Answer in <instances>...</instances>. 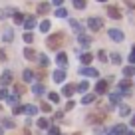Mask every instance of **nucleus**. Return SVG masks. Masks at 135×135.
<instances>
[{
  "instance_id": "obj_1",
  "label": "nucleus",
  "mask_w": 135,
  "mask_h": 135,
  "mask_svg": "<svg viewBox=\"0 0 135 135\" xmlns=\"http://www.w3.org/2000/svg\"><path fill=\"white\" fill-rule=\"evenodd\" d=\"M64 42H66V36H64L62 32L50 34V36H48V38H46V46L50 48V50H60Z\"/></svg>"
},
{
  "instance_id": "obj_2",
  "label": "nucleus",
  "mask_w": 135,
  "mask_h": 135,
  "mask_svg": "<svg viewBox=\"0 0 135 135\" xmlns=\"http://www.w3.org/2000/svg\"><path fill=\"white\" fill-rule=\"evenodd\" d=\"M117 91L121 93V95H125V97L131 95V80L129 78H125V80H121L117 84Z\"/></svg>"
},
{
  "instance_id": "obj_3",
  "label": "nucleus",
  "mask_w": 135,
  "mask_h": 135,
  "mask_svg": "<svg viewBox=\"0 0 135 135\" xmlns=\"http://www.w3.org/2000/svg\"><path fill=\"white\" fill-rule=\"evenodd\" d=\"M88 28L91 30V32H99V30L103 28V20H101V18H97V16L88 18Z\"/></svg>"
},
{
  "instance_id": "obj_4",
  "label": "nucleus",
  "mask_w": 135,
  "mask_h": 135,
  "mask_svg": "<svg viewBox=\"0 0 135 135\" xmlns=\"http://www.w3.org/2000/svg\"><path fill=\"white\" fill-rule=\"evenodd\" d=\"M80 74H81V76H85V78H97V76H99V72H97L95 68H89V66H81L80 68Z\"/></svg>"
},
{
  "instance_id": "obj_5",
  "label": "nucleus",
  "mask_w": 135,
  "mask_h": 135,
  "mask_svg": "<svg viewBox=\"0 0 135 135\" xmlns=\"http://www.w3.org/2000/svg\"><path fill=\"white\" fill-rule=\"evenodd\" d=\"M107 36H109L113 42H123L125 40V36H123V32L121 30H117V28H111L109 32H107Z\"/></svg>"
},
{
  "instance_id": "obj_6",
  "label": "nucleus",
  "mask_w": 135,
  "mask_h": 135,
  "mask_svg": "<svg viewBox=\"0 0 135 135\" xmlns=\"http://www.w3.org/2000/svg\"><path fill=\"white\" fill-rule=\"evenodd\" d=\"M107 88H109V81H107V80H99V81L95 84V95L107 93Z\"/></svg>"
},
{
  "instance_id": "obj_7",
  "label": "nucleus",
  "mask_w": 135,
  "mask_h": 135,
  "mask_svg": "<svg viewBox=\"0 0 135 135\" xmlns=\"http://www.w3.org/2000/svg\"><path fill=\"white\" fill-rule=\"evenodd\" d=\"M12 84V72L10 70H6V72H2V76H0V88H6V85Z\"/></svg>"
},
{
  "instance_id": "obj_8",
  "label": "nucleus",
  "mask_w": 135,
  "mask_h": 135,
  "mask_svg": "<svg viewBox=\"0 0 135 135\" xmlns=\"http://www.w3.org/2000/svg\"><path fill=\"white\" fill-rule=\"evenodd\" d=\"M22 24H24L26 32H30V30H32L34 26H36V18H34V16H26V18H24V22H22Z\"/></svg>"
},
{
  "instance_id": "obj_9",
  "label": "nucleus",
  "mask_w": 135,
  "mask_h": 135,
  "mask_svg": "<svg viewBox=\"0 0 135 135\" xmlns=\"http://www.w3.org/2000/svg\"><path fill=\"white\" fill-rule=\"evenodd\" d=\"M127 133V127L123 125V123H117V125H113V129H111V135H125Z\"/></svg>"
},
{
  "instance_id": "obj_10",
  "label": "nucleus",
  "mask_w": 135,
  "mask_h": 135,
  "mask_svg": "<svg viewBox=\"0 0 135 135\" xmlns=\"http://www.w3.org/2000/svg\"><path fill=\"white\" fill-rule=\"evenodd\" d=\"M52 78H54V81L62 84V81L66 80V70H62V68H60V70H56V72H54V76H52Z\"/></svg>"
},
{
  "instance_id": "obj_11",
  "label": "nucleus",
  "mask_w": 135,
  "mask_h": 135,
  "mask_svg": "<svg viewBox=\"0 0 135 135\" xmlns=\"http://www.w3.org/2000/svg\"><path fill=\"white\" fill-rule=\"evenodd\" d=\"M78 42H80L81 48H89V44H91V38H89V36H85V34H80V36H78Z\"/></svg>"
},
{
  "instance_id": "obj_12",
  "label": "nucleus",
  "mask_w": 135,
  "mask_h": 135,
  "mask_svg": "<svg viewBox=\"0 0 135 135\" xmlns=\"http://www.w3.org/2000/svg\"><path fill=\"white\" fill-rule=\"evenodd\" d=\"M70 26H72V30L78 34V36H80V34H84V26H81L78 20H74V18H72V20H70Z\"/></svg>"
},
{
  "instance_id": "obj_13",
  "label": "nucleus",
  "mask_w": 135,
  "mask_h": 135,
  "mask_svg": "<svg viewBox=\"0 0 135 135\" xmlns=\"http://www.w3.org/2000/svg\"><path fill=\"white\" fill-rule=\"evenodd\" d=\"M56 62H58V66L62 68V70H66V66H68V56L64 54V52H60L58 58H56Z\"/></svg>"
},
{
  "instance_id": "obj_14",
  "label": "nucleus",
  "mask_w": 135,
  "mask_h": 135,
  "mask_svg": "<svg viewBox=\"0 0 135 135\" xmlns=\"http://www.w3.org/2000/svg\"><path fill=\"white\" fill-rule=\"evenodd\" d=\"M74 91H76V85H72V84H66V85L62 88V93H64L66 97H72Z\"/></svg>"
},
{
  "instance_id": "obj_15",
  "label": "nucleus",
  "mask_w": 135,
  "mask_h": 135,
  "mask_svg": "<svg viewBox=\"0 0 135 135\" xmlns=\"http://www.w3.org/2000/svg\"><path fill=\"white\" fill-rule=\"evenodd\" d=\"M109 103H111V105H119V103H121V93H119V91L109 93Z\"/></svg>"
},
{
  "instance_id": "obj_16",
  "label": "nucleus",
  "mask_w": 135,
  "mask_h": 135,
  "mask_svg": "<svg viewBox=\"0 0 135 135\" xmlns=\"http://www.w3.org/2000/svg\"><path fill=\"white\" fill-rule=\"evenodd\" d=\"M107 16L113 18V20H119V18H121V12H119L115 6H109V8H107Z\"/></svg>"
},
{
  "instance_id": "obj_17",
  "label": "nucleus",
  "mask_w": 135,
  "mask_h": 135,
  "mask_svg": "<svg viewBox=\"0 0 135 135\" xmlns=\"http://www.w3.org/2000/svg\"><path fill=\"white\" fill-rule=\"evenodd\" d=\"M91 60H93V56L89 54V52H84V54H80V62L84 64V66H89V64H91Z\"/></svg>"
},
{
  "instance_id": "obj_18",
  "label": "nucleus",
  "mask_w": 135,
  "mask_h": 135,
  "mask_svg": "<svg viewBox=\"0 0 135 135\" xmlns=\"http://www.w3.org/2000/svg\"><path fill=\"white\" fill-rule=\"evenodd\" d=\"M2 40H4V42H12V40H14L12 28H4V32H2Z\"/></svg>"
},
{
  "instance_id": "obj_19",
  "label": "nucleus",
  "mask_w": 135,
  "mask_h": 135,
  "mask_svg": "<svg viewBox=\"0 0 135 135\" xmlns=\"http://www.w3.org/2000/svg\"><path fill=\"white\" fill-rule=\"evenodd\" d=\"M119 115H123V117L131 115V107L127 105V103H119Z\"/></svg>"
},
{
  "instance_id": "obj_20",
  "label": "nucleus",
  "mask_w": 135,
  "mask_h": 135,
  "mask_svg": "<svg viewBox=\"0 0 135 135\" xmlns=\"http://www.w3.org/2000/svg\"><path fill=\"white\" fill-rule=\"evenodd\" d=\"M88 121L89 123H95V121L101 123V121H103V115H101V113H89L88 115Z\"/></svg>"
},
{
  "instance_id": "obj_21",
  "label": "nucleus",
  "mask_w": 135,
  "mask_h": 135,
  "mask_svg": "<svg viewBox=\"0 0 135 135\" xmlns=\"http://www.w3.org/2000/svg\"><path fill=\"white\" fill-rule=\"evenodd\" d=\"M24 58L26 60H36V58H38V54H36L32 48H26V50H24Z\"/></svg>"
},
{
  "instance_id": "obj_22",
  "label": "nucleus",
  "mask_w": 135,
  "mask_h": 135,
  "mask_svg": "<svg viewBox=\"0 0 135 135\" xmlns=\"http://www.w3.org/2000/svg\"><path fill=\"white\" fill-rule=\"evenodd\" d=\"M123 76H125V78H133V76H135V66L123 68Z\"/></svg>"
},
{
  "instance_id": "obj_23",
  "label": "nucleus",
  "mask_w": 135,
  "mask_h": 135,
  "mask_svg": "<svg viewBox=\"0 0 135 135\" xmlns=\"http://www.w3.org/2000/svg\"><path fill=\"white\" fill-rule=\"evenodd\" d=\"M0 125H2V127H6V129H14V127H16V125H14V121H12L10 117H4Z\"/></svg>"
},
{
  "instance_id": "obj_24",
  "label": "nucleus",
  "mask_w": 135,
  "mask_h": 135,
  "mask_svg": "<svg viewBox=\"0 0 135 135\" xmlns=\"http://www.w3.org/2000/svg\"><path fill=\"white\" fill-rule=\"evenodd\" d=\"M46 12H50V4H48V2H40L38 4V14H46Z\"/></svg>"
},
{
  "instance_id": "obj_25",
  "label": "nucleus",
  "mask_w": 135,
  "mask_h": 135,
  "mask_svg": "<svg viewBox=\"0 0 135 135\" xmlns=\"http://www.w3.org/2000/svg\"><path fill=\"white\" fill-rule=\"evenodd\" d=\"M88 88H89V84H88V81H80V84L76 85V91H80V93H85V91H88Z\"/></svg>"
},
{
  "instance_id": "obj_26",
  "label": "nucleus",
  "mask_w": 135,
  "mask_h": 135,
  "mask_svg": "<svg viewBox=\"0 0 135 135\" xmlns=\"http://www.w3.org/2000/svg\"><path fill=\"white\" fill-rule=\"evenodd\" d=\"M93 99H95V95H93V93H85V95L81 97V103H84V105H89Z\"/></svg>"
},
{
  "instance_id": "obj_27",
  "label": "nucleus",
  "mask_w": 135,
  "mask_h": 135,
  "mask_svg": "<svg viewBox=\"0 0 135 135\" xmlns=\"http://www.w3.org/2000/svg\"><path fill=\"white\" fill-rule=\"evenodd\" d=\"M12 18H14V24H22L26 16H24L22 12H14V14H12Z\"/></svg>"
},
{
  "instance_id": "obj_28",
  "label": "nucleus",
  "mask_w": 135,
  "mask_h": 135,
  "mask_svg": "<svg viewBox=\"0 0 135 135\" xmlns=\"http://www.w3.org/2000/svg\"><path fill=\"white\" fill-rule=\"evenodd\" d=\"M22 78H24V81H34V72L32 70H24Z\"/></svg>"
},
{
  "instance_id": "obj_29",
  "label": "nucleus",
  "mask_w": 135,
  "mask_h": 135,
  "mask_svg": "<svg viewBox=\"0 0 135 135\" xmlns=\"http://www.w3.org/2000/svg\"><path fill=\"white\" fill-rule=\"evenodd\" d=\"M32 91L36 93V95H42V93H44V85L42 84H34L32 85Z\"/></svg>"
},
{
  "instance_id": "obj_30",
  "label": "nucleus",
  "mask_w": 135,
  "mask_h": 135,
  "mask_svg": "<svg viewBox=\"0 0 135 135\" xmlns=\"http://www.w3.org/2000/svg\"><path fill=\"white\" fill-rule=\"evenodd\" d=\"M38 127L40 129H48V127H50V121H48L46 117H40L38 119Z\"/></svg>"
},
{
  "instance_id": "obj_31",
  "label": "nucleus",
  "mask_w": 135,
  "mask_h": 135,
  "mask_svg": "<svg viewBox=\"0 0 135 135\" xmlns=\"http://www.w3.org/2000/svg\"><path fill=\"white\" fill-rule=\"evenodd\" d=\"M36 111H38V107H36V105H24V113H28V115H36Z\"/></svg>"
},
{
  "instance_id": "obj_32",
  "label": "nucleus",
  "mask_w": 135,
  "mask_h": 135,
  "mask_svg": "<svg viewBox=\"0 0 135 135\" xmlns=\"http://www.w3.org/2000/svg\"><path fill=\"white\" fill-rule=\"evenodd\" d=\"M56 16H58V18H68V10L62 8V6H58V10H56Z\"/></svg>"
},
{
  "instance_id": "obj_33",
  "label": "nucleus",
  "mask_w": 135,
  "mask_h": 135,
  "mask_svg": "<svg viewBox=\"0 0 135 135\" xmlns=\"http://www.w3.org/2000/svg\"><path fill=\"white\" fill-rule=\"evenodd\" d=\"M74 6H76L78 10H84L85 6H88V2H85V0H74Z\"/></svg>"
},
{
  "instance_id": "obj_34",
  "label": "nucleus",
  "mask_w": 135,
  "mask_h": 135,
  "mask_svg": "<svg viewBox=\"0 0 135 135\" xmlns=\"http://www.w3.org/2000/svg\"><path fill=\"white\" fill-rule=\"evenodd\" d=\"M93 135H105V127L103 125H95L93 127Z\"/></svg>"
},
{
  "instance_id": "obj_35",
  "label": "nucleus",
  "mask_w": 135,
  "mask_h": 135,
  "mask_svg": "<svg viewBox=\"0 0 135 135\" xmlns=\"http://www.w3.org/2000/svg\"><path fill=\"white\" fill-rule=\"evenodd\" d=\"M50 26H52V24H50V20H44L42 24H40V30L46 34V32H50Z\"/></svg>"
},
{
  "instance_id": "obj_36",
  "label": "nucleus",
  "mask_w": 135,
  "mask_h": 135,
  "mask_svg": "<svg viewBox=\"0 0 135 135\" xmlns=\"http://www.w3.org/2000/svg\"><path fill=\"white\" fill-rule=\"evenodd\" d=\"M38 60H40V66L42 68H48V64H50V60H48V56H38Z\"/></svg>"
},
{
  "instance_id": "obj_37",
  "label": "nucleus",
  "mask_w": 135,
  "mask_h": 135,
  "mask_svg": "<svg viewBox=\"0 0 135 135\" xmlns=\"http://www.w3.org/2000/svg\"><path fill=\"white\" fill-rule=\"evenodd\" d=\"M48 99H50L52 103H58V101H60V95H58L56 91H52V93H48Z\"/></svg>"
},
{
  "instance_id": "obj_38",
  "label": "nucleus",
  "mask_w": 135,
  "mask_h": 135,
  "mask_svg": "<svg viewBox=\"0 0 135 135\" xmlns=\"http://www.w3.org/2000/svg\"><path fill=\"white\" fill-rule=\"evenodd\" d=\"M24 42H26V44H32V42H34V34H32V32H26V34H24Z\"/></svg>"
},
{
  "instance_id": "obj_39",
  "label": "nucleus",
  "mask_w": 135,
  "mask_h": 135,
  "mask_svg": "<svg viewBox=\"0 0 135 135\" xmlns=\"http://www.w3.org/2000/svg\"><path fill=\"white\" fill-rule=\"evenodd\" d=\"M48 135H60V129L56 125H50L48 127Z\"/></svg>"
},
{
  "instance_id": "obj_40",
  "label": "nucleus",
  "mask_w": 135,
  "mask_h": 135,
  "mask_svg": "<svg viewBox=\"0 0 135 135\" xmlns=\"http://www.w3.org/2000/svg\"><path fill=\"white\" fill-rule=\"evenodd\" d=\"M97 58H99V62H107V54L103 50H99L97 52Z\"/></svg>"
},
{
  "instance_id": "obj_41",
  "label": "nucleus",
  "mask_w": 135,
  "mask_h": 135,
  "mask_svg": "<svg viewBox=\"0 0 135 135\" xmlns=\"http://www.w3.org/2000/svg\"><path fill=\"white\" fill-rule=\"evenodd\" d=\"M6 101H8L10 105H16V101H18V95H16V93H14V95H8V99H6Z\"/></svg>"
},
{
  "instance_id": "obj_42",
  "label": "nucleus",
  "mask_w": 135,
  "mask_h": 135,
  "mask_svg": "<svg viewBox=\"0 0 135 135\" xmlns=\"http://www.w3.org/2000/svg\"><path fill=\"white\" fill-rule=\"evenodd\" d=\"M111 62L113 64H121V56L119 54H111Z\"/></svg>"
},
{
  "instance_id": "obj_43",
  "label": "nucleus",
  "mask_w": 135,
  "mask_h": 135,
  "mask_svg": "<svg viewBox=\"0 0 135 135\" xmlns=\"http://www.w3.org/2000/svg\"><path fill=\"white\" fill-rule=\"evenodd\" d=\"M0 99H8V91H6V88H0Z\"/></svg>"
},
{
  "instance_id": "obj_44",
  "label": "nucleus",
  "mask_w": 135,
  "mask_h": 135,
  "mask_svg": "<svg viewBox=\"0 0 135 135\" xmlns=\"http://www.w3.org/2000/svg\"><path fill=\"white\" fill-rule=\"evenodd\" d=\"M20 113H24V107L22 105H14V115H20Z\"/></svg>"
},
{
  "instance_id": "obj_45",
  "label": "nucleus",
  "mask_w": 135,
  "mask_h": 135,
  "mask_svg": "<svg viewBox=\"0 0 135 135\" xmlns=\"http://www.w3.org/2000/svg\"><path fill=\"white\" fill-rule=\"evenodd\" d=\"M129 64H131V66H135V46H133V52L129 54Z\"/></svg>"
},
{
  "instance_id": "obj_46",
  "label": "nucleus",
  "mask_w": 135,
  "mask_h": 135,
  "mask_svg": "<svg viewBox=\"0 0 135 135\" xmlns=\"http://www.w3.org/2000/svg\"><path fill=\"white\" fill-rule=\"evenodd\" d=\"M40 109L44 111V113H50V103H42V107Z\"/></svg>"
},
{
  "instance_id": "obj_47",
  "label": "nucleus",
  "mask_w": 135,
  "mask_h": 135,
  "mask_svg": "<svg viewBox=\"0 0 135 135\" xmlns=\"http://www.w3.org/2000/svg\"><path fill=\"white\" fill-rule=\"evenodd\" d=\"M62 111H58V113H54V119H56V121H62Z\"/></svg>"
},
{
  "instance_id": "obj_48",
  "label": "nucleus",
  "mask_w": 135,
  "mask_h": 135,
  "mask_svg": "<svg viewBox=\"0 0 135 135\" xmlns=\"http://www.w3.org/2000/svg\"><path fill=\"white\" fill-rule=\"evenodd\" d=\"M52 4H54V6H62L64 0H52Z\"/></svg>"
},
{
  "instance_id": "obj_49",
  "label": "nucleus",
  "mask_w": 135,
  "mask_h": 135,
  "mask_svg": "<svg viewBox=\"0 0 135 135\" xmlns=\"http://www.w3.org/2000/svg\"><path fill=\"white\" fill-rule=\"evenodd\" d=\"M6 60V54H4V50H0V62H4Z\"/></svg>"
},
{
  "instance_id": "obj_50",
  "label": "nucleus",
  "mask_w": 135,
  "mask_h": 135,
  "mask_svg": "<svg viewBox=\"0 0 135 135\" xmlns=\"http://www.w3.org/2000/svg\"><path fill=\"white\" fill-rule=\"evenodd\" d=\"M6 18V14H4V10H0V20H4Z\"/></svg>"
},
{
  "instance_id": "obj_51",
  "label": "nucleus",
  "mask_w": 135,
  "mask_h": 135,
  "mask_svg": "<svg viewBox=\"0 0 135 135\" xmlns=\"http://www.w3.org/2000/svg\"><path fill=\"white\" fill-rule=\"evenodd\" d=\"M131 125L135 127V113H133V117H131Z\"/></svg>"
},
{
  "instance_id": "obj_52",
  "label": "nucleus",
  "mask_w": 135,
  "mask_h": 135,
  "mask_svg": "<svg viewBox=\"0 0 135 135\" xmlns=\"http://www.w3.org/2000/svg\"><path fill=\"white\" fill-rule=\"evenodd\" d=\"M0 135H4V127L2 125H0Z\"/></svg>"
},
{
  "instance_id": "obj_53",
  "label": "nucleus",
  "mask_w": 135,
  "mask_h": 135,
  "mask_svg": "<svg viewBox=\"0 0 135 135\" xmlns=\"http://www.w3.org/2000/svg\"><path fill=\"white\" fill-rule=\"evenodd\" d=\"M125 135H135V133H133V131H127V133H125Z\"/></svg>"
},
{
  "instance_id": "obj_54",
  "label": "nucleus",
  "mask_w": 135,
  "mask_h": 135,
  "mask_svg": "<svg viewBox=\"0 0 135 135\" xmlns=\"http://www.w3.org/2000/svg\"><path fill=\"white\" fill-rule=\"evenodd\" d=\"M97 2H107V0H97Z\"/></svg>"
},
{
  "instance_id": "obj_55",
  "label": "nucleus",
  "mask_w": 135,
  "mask_h": 135,
  "mask_svg": "<svg viewBox=\"0 0 135 135\" xmlns=\"http://www.w3.org/2000/svg\"><path fill=\"white\" fill-rule=\"evenodd\" d=\"M26 135H30V131H26Z\"/></svg>"
}]
</instances>
